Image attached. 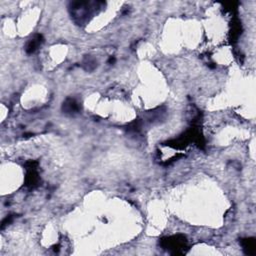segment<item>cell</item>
Masks as SVG:
<instances>
[{
  "label": "cell",
  "instance_id": "obj_1",
  "mask_svg": "<svg viewBox=\"0 0 256 256\" xmlns=\"http://www.w3.org/2000/svg\"><path fill=\"white\" fill-rule=\"evenodd\" d=\"M40 37L41 36H39V38H38V39H33V40H31L29 43H28V45H27V51L28 52H33L34 50H36V48H37V46L39 45V43H40Z\"/></svg>",
  "mask_w": 256,
  "mask_h": 256
}]
</instances>
